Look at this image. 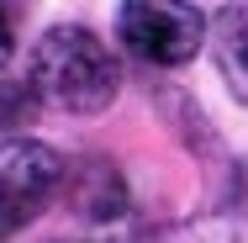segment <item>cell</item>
<instances>
[{
  "instance_id": "cell-4",
  "label": "cell",
  "mask_w": 248,
  "mask_h": 243,
  "mask_svg": "<svg viewBox=\"0 0 248 243\" xmlns=\"http://www.w3.org/2000/svg\"><path fill=\"white\" fill-rule=\"evenodd\" d=\"M63 195H69L74 217H85V222H116L127 211V201H132L122 169L111 159H79V164H69Z\"/></svg>"
},
{
  "instance_id": "cell-3",
  "label": "cell",
  "mask_w": 248,
  "mask_h": 243,
  "mask_svg": "<svg viewBox=\"0 0 248 243\" xmlns=\"http://www.w3.org/2000/svg\"><path fill=\"white\" fill-rule=\"evenodd\" d=\"M116 32H122V48L132 53L138 64H148V69H180L206 43V11L138 0V5L116 11Z\"/></svg>"
},
{
  "instance_id": "cell-1",
  "label": "cell",
  "mask_w": 248,
  "mask_h": 243,
  "mask_svg": "<svg viewBox=\"0 0 248 243\" xmlns=\"http://www.w3.org/2000/svg\"><path fill=\"white\" fill-rule=\"evenodd\" d=\"M27 85L32 96L53 106V111H69V116H95L106 111L116 90H122V69L111 48L100 43L90 27H53L37 37L32 48V69H27Z\"/></svg>"
},
{
  "instance_id": "cell-6",
  "label": "cell",
  "mask_w": 248,
  "mask_h": 243,
  "mask_svg": "<svg viewBox=\"0 0 248 243\" xmlns=\"http://www.w3.org/2000/svg\"><path fill=\"white\" fill-rule=\"evenodd\" d=\"M174 243H232V238L217 227H185V233H174Z\"/></svg>"
},
{
  "instance_id": "cell-2",
  "label": "cell",
  "mask_w": 248,
  "mask_h": 243,
  "mask_svg": "<svg viewBox=\"0 0 248 243\" xmlns=\"http://www.w3.org/2000/svg\"><path fill=\"white\" fill-rule=\"evenodd\" d=\"M63 153L43 138L0 143V238H16L27 222H37L43 206L63 191Z\"/></svg>"
},
{
  "instance_id": "cell-7",
  "label": "cell",
  "mask_w": 248,
  "mask_h": 243,
  "mask_svg": "<svg viewBox=\"0 0 248 243\" xmlns=\"http://www.w3.org/2000/svg\"><path fill=\"white\" fill-rule=\"evenodd\" d=\"M11 27H16V16L0 11V69H5V58H11Z\"/></svg>"
},
{
  "instance_id": "cell-5",
  "label": "cell",
  "mask_w": 248,
  "mask_h": 243,
  "mask_svg": "<svg viewBox=\"0 0 248 243\" xmlns=\"http://www.w3.org/2000/svg\"><path fill=\"white\" fill-rule=\"evenodd\" d=\"M211 53H217V69H222L232 100L248 106V5H227V11H217Z\"/></svg>"
}]
</instances>
